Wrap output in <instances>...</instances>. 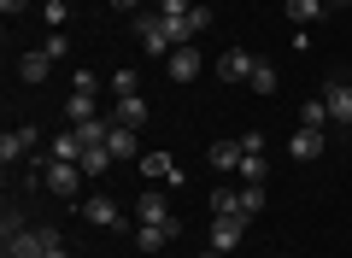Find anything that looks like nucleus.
I'll list each match as a JSON object with an SVG mask.
<instances>
[{
  "label": "nucleus",
  "mask_w": 352,
  "mask_h": 258,
  "mask_svg": "<svg viewBox=\"0 0 352 258\" xmlns=\"http://www.w3.org/2000/svg\"><path fill=\"white\" fill-rule=\"evenodd\" d=\"M30 147H36V129H6V136H0V164L12 171L18 159H30Z\"/></svg>",
  "instance_id": "5"
},
{
  "label": "nucleus",
  "mask_w": 352,
  "mask_h": 258,
  "mask_svg": "<svg viewBox=\"0 0 352 258\" xmlns=\"http://www.w3.org/2000/svg\"><path fill=\"white\" fill-rule=\"evenodd\" d=\"M288 159H300V164L323 159V129H294L288 136Z\"/></svg>",
  "instance_id": "6"
},
{
  "label": "nucleus",
  "mask_w": 352,
  "mask_h": 258,
  "mask_svg": "<svg viewBox=\"0 0 352 258\" xmlns=\"http://www.w3.org/2000/svg\"><path fill=\"white\" fill-rule=\"evenodd\" d=\"M94 100H100V94H71V100H65V118H71V123H94V118H100Z\"/></svg>",
  "instance_id": "17"
},
{
  "label": "nucleus",
  "mask_w": 352,
  "mask_h": 258,
  "mask_svg": "<svg viewBox=\"0 0 352 258\" xmlns=\"http://www.w3.org/2000/svg\"><path fill=\"white\" fill-rule=\"evenodd\" d=\"M241 235H247V217H212V252H235Z\"/></svg>",
  "instance_id": "4"
},
{
  "label": "nucleus",
  "mask_w": 352,
  "mask_h": 258,
  "mask_svg": "<svg viewBox=\"0 0 352 258\" xmlns=\"http://www.w3.org/2000/svg\"><path fill=\"white\" fill-rule=\"evenodd\" d=\"M323 106H329V123L346 129V123H352V83H340V76H335V83L323 88Z\"/></svg>",
  "instance_id": "3"
},
{
  "label": "nucleus",
  "mask_w": 352,
  "mask_h": 258,
  "mask_svg": "<svg viewBox=\"0 0 352 258\" xmlns=\"http://www.w3.org/2000/svg\"><path fill=\"white\" fill-rule=\"evenodd\" d=\"M41 258H65V241H47V252H41Z\"/></svg>",
  "instance_id": "32"
},
{
  "label": "nucleus",
  "mask_w": 352,
  "mask_h": 258,
  "mask_svg": "<svg viewBox=\"0 0 352 258\" xmlns=\"http://www.w3.org/2000/svg\"><path fill=\"white\" fill-rule=\"evenodd\" d=\"M247 88H252V94H276V88H282V83H276V65L258 59V65H252V76H247Z\"/></svg>",
  "instance_id": "19"
},
{
  "label": "nucleus",
  "mask_w": 352,
  "mask_h": 258,
  "mask_svg": "<svg viewBox=\"0 0 352 258\" xmlns=\"http://www.w3.org/2000/svg\"><path fill=\"white\" fill-rule=\"evenodd\" d=\"M41 182H47V194H59V200H76V188H82V164L47 159V164H41Z\"/></svg>",
  "instance_id": "2"
},
{
  "label": "nucleus",
  "mask_w": 352,
  "mask_h": 258,
  "mask_svg": "<svg viewBox=\"0 0 352 258\" xmlns=\"http://www.w3.org/2000/svg\"><path fill=\"white\" fill-rule=\"evenodd\" d=\"M206 258H223V252H206Z\"/></svg>",
  "instance_id": "35"
},
{
  "label": "nucleus",
  "mask_w": 352,
  "mask_h": 258,
  "mask_svg": "<svg viewBox=\"0 0 352 258\" xmlns=\"http://www.w3.org/2000/svg\"><path fill=\"white\" fill-rule=\"evenodd\" d=\"M100 76H94V71H71V94H100Z\"/></svg>",
  "instance_id": "27"
},
{
  "label": "nucleus",
  "mask_w": 352,
  "mask_h": 258,
  "mask_svg": "<svg viewBox=\"0 0 352 258\" xmlns=\"http://www.w3.org/2000/svg\"><path fill=\"white\" fill-rule=\"evenodd\" d=\"M212 217H241V206H235V188H217V194H212Z\"/></svg>",
  "instance_id": "26"
},
{
  "label": "nucleus",
  "mask_w": 352,
  "mask_h": 258,
  "mask_svg": "<svg viewBox=\"0 0 352 258\" xmlns=\"http://www.w3.org/2000/svg\"><path fill=\"white\" fill-rule=\"evenodd\" d=\"M300 129H329V106H323V94L300 106Z\"/></svg>",
  "instance_id": "21"
},
{
  "label": "nucleus",
  "mask_w": 352,
  "mask_h": 258,
  "mask_svg": "<svg viewBox=\"0 0 352 258\" xmlns=\"http://www.w3.org/2000/svg\"><path fill=\"white\" fill-rule=\"evenodd\" d=\"M235 206H241V217H258V211H264V182L235 188Z\"/></svg>",
  "instance_id": "18"
},
{
  "label": "nucleus",
  "mask_w": 352,
  "mask_h": 258,
  "mask_svg": "<svg viewBox=\"0 0 352 258\" xmlns=\"http://www.w3.org/2000/svg\"><path fill=\"white\" fill-rule=\"evenodd\" d=\"M76 164H82V176H100L106 164H112V147H88V153H82Z\"/></svg>",
  "instance_id": "25"
},
{
  "label": "nucleus",
  "mask_w": 352,
  "mask_h": 258,
  "mask_svg": "<svg viewBox=\"0 0 352 258\" xmlns=\"http://www.w3.org/2000/svg\"><path fill=\"white\" fill-rule=\"evenodd\" d=\"M323 12H329L323 0H288V18H294V24H317Z\"/></svg>",
  "instance_id": "24"
},
{
  "label": "nucleus",
  "mask_w": 352,
  "mask_h": 258,
  "mask_svg": "<svg viewBox=\"0 0 352 258\" xmlns=\"http://www.w3.org/2000/svg\"><path fill=\"white\" fill-rule=\"evenodd\" d=\"M252 65H258V59H252L247 47H229L223 59H217V76H223V83H247V76H252Z\"/></svg>",
  "instance_id": "7"
},
{
  "label": "nucleus",
  "mask_w": 352,
  "mask_h": 258,
  "mask_svg": "<svg viewBox=\"0 0 352 258\" xmlns=\"http://www.w3.org/2000/svg\"><path fill=\"white\" fill-rule=\"evenodd\" d=\"M135 217H141V223H176V217H170V206H164V194H159V188H147V194H141Z\"/></svg>",
  "instance_id": "12"
},
{
  "label": "nucleus",
  "mask_w": 352,
  "mask_h": 258,
  "mask_svg": "<svg viewBox=\"0 0 352 258\" xmlns=\"http://www.w3.org/2000/svg\"><path fill=\"white\" fill-rule=\"evenodd\" d=\"M164 65H170V76H176V83H194V76H200V47H194V41H182V47H176Z\"/></svg>",
  "instance_id": "8"
},
{
  "label": "nucleus",
  "mask_w": 352,
  "mask_h": 258,
  "mask_svg": "<svg viewBox=\"0 0 352 258\" xmlns=\"http://www.w3.org/2000/svg\"><path fill=\"white\" fill-rule=\"evenodd\" d=\"M18 76H24V83H47V76H53V59H47V53H24V59H18Z\"/></svg>",
  "instance_id": "15"
},
{
  "label": "nucleus",
  "mask_w": 352,
  "mask_h": 258,
  "mask_svg": "<svg viewBox=\"0 0 352 258\" xmlns=\"http://www.w3.org/2000/svg\"><path fill=\"white\" fill-rule=\"evenodd\" d=\"M212 164L217 171H241V141H212Z\"/></svg>",
  "instance_id": "22"
},
{
  "label": "nucleus",
  "mask_w": 352,
  "mask_h": 258,
  "mask_svg": "<svg viewBox=\"0 0 352 258\" xmlns=\"http://www.w3.org/2000/svg\"><path fill=\"white\" fill-rule=\"evenodd\" d=\"M82 217H88V223H100V229H124V211H118V206H112L106 194L82 200Z\"/></svg>",
  "instance_id": "9"
},
{
  "label": "nucleus",
  "mask_w": 352,
  "mask_h": 258,
  "mask_svg": "<svg viewBox=\"0 0 352 258\" xmlns=\"http://www.w3.org/2000/svg\"><path fill=\"white\" fill-rule=\"evenodd\" d=\"M41 53H47V59H53V65H59V59H65V53H71V41H65V36H47V41H41Z\"/></svg>",
  "instance_id": "30"
},
{
  "label": "nucleus",
  "mask_w": 352,
  "mask_h": 258,
  "mask_svg": "<svg viewBox=\"0 0 352 258\" xmlns=\"http://www.w3.org/2000/svg\"><path fill=\"white\" fill-rule=\"evenodd\" d=\"M153 12H159V18H188L194 0H153Z\"/></svg>",
  "instance_id": "28"
},
{
  "label": "nucleus",
  "mask_w": 352,
  "mask_h": 258,
  "mask_svg": "<svg viewBox=\"0 0 352 258\" xmlns=\"http://www.w3.org/2000/svg\"><path fill=\"white\" fill-rule=\"evenodd\" d=\"M241 176H247V182H264V176H270V159L252 153V147H241Z\"/></svg>",
  "instance_id": "20"
},
{
  "label": "nucleus",
  "mask_w": 352,
  "mask_h": 258,
  "mask_svg": "<svg viewBox=\"0 0 352 258\" xmlns=\"http://www.w3.org/2000/svg\"><path fill=\"white\" fill-rule=\"evenodd\" d=\"M323 6H346V0H323Z\"/></svg>",
  "instance_id": "34"
},
{
  "label": "nucleus",
  "mask_w": 352,
  "mask_h": 258,
  "mask_svg": "<svg viewBox=\"0 0 352 258\" xmlns=\"http://www.w3.org/2000/svg\"><path fill=\"white\" fill-rule=\"evenodd\" d=\"M141 176H153V182H182L170 153H141Z\"/></svg>",
  "instance_id": "10"
},
{
  "label": "nucleus",
  "mask_w": 352,
  "mask_h": 258,
  "mask_svg": "<svg viewBox=\"0 0 352 258\" xmlns=\"http://www.w3.org/2000/svg\"><path fill=\"white\" fill-rule=\"evenodd\" d=\"M41 18H47V24H53V30H59V24H65V18H71V6H65V0H41Z\"/></svg>",
  "instance_id": "29"
},
{
  "label": "nucleus",
  "mask_w": 352,
  "mask_h": 258,
  "mask_svg": "<svg viewBox=\"0 0 352 258\" xmlns=\"http://www.w3.org/2000/svg\"><path fill=\"white\" fill-rule=\"evenodd\" d=\"M135 36H141V53H147V59H170V53H176V36L164 30L159 12H141L135 18Z\"/></svg>",
  "instance_id": "1"
},
{
  "label": "nucleus",
  "mask_w": 352,
  "mask_h": 258,
  "mask_svg": "<svg viewBox=\"0 0 352 258\" xmlns=\"http://www.w3.org/2000/svg\"><path fill=\"white\" fill-rule=\"evenodd\" d=\"M170 235H176V223H141V229H135V246H141V252H159Z\"/></svg>",
  "instance_id": "14"
},
{
  "label": "nucleus",
  "mask_w": 352,
  "mask_h": 258,
  "mask_svg": "<svg viewBox=\"0 0 352 258\" xmlns=\"http://www.w3.org/2000/svg\"><path fill=\"white\" fill-rule=\"evenodd\" d=\"M106 94H112V100H129V94H141V76H135V71H112Z\"/></svg>",
  "instance_id": "23"
},
{
  "label": "nucleus",
  "mask_w": 352,
  "mask_h": 258,
  "mask_svg": "<svg viewBox=\"0 0 352 258\" xmlns=\"http://www.w3.org/2000/svg\"><path fill=\"white\" fill-rule=\"evenodd\" d=\"M276 258H282V252H276Z\"/></svg>",
  "instance_id": "36"
},
{
  "label": "nucleus",
  "mask_w": 352,
  "mask_h": 258,
  "mask_svg": "<svg viewBox=\"0 0 352 258\" xmlns=\"http://www.w3.org/2000/svg\"><path fill=\"white\" fill-rule=\"evenodd\" d=\"M24 6H30V0H0V12H6V18H18Z\"/></svg>",
  "instance_id": "31"
},
{
  "label": "nucleus",
  "mask_w": 352,
  "mask_h": 258,
  "mask_svg": "<svg viewBox=\"0 0 352 258\" xmlns=\"http://www.w3.org/2000/svg\"><path fill=\"white\" fill-rule=\"evenodd\" d=\"M112 123H124V129H141V123H147V100H141V94L118 100V106H112Z\"/></svg>",
  "instance_id": "11"
},
{
  "label": "nucleus",
  "mask_w": 352,
  "mask_h": 258,
  "mask_svg": "<svg viewBox=\"0 0 352 258\" xmlns=\"http://www.w3.org/2000/svg\"><path fill=\"white\" fill-rule=\"evenodd\" d=\"M106 147H112V159H141V141H135V129H124V123H112Z\"/></svg>",
  "instance_id": "13"
},
{
  "label": "nucleus",
  "mask_w": 352,
  "mask_h": 258,
  "mask_svg": "<svg viewBox=\"0 0 352 258\" xmlns=\"http://www.w3.org/2000/svg\"><path fill=\"white\" fill-rule=\"evenodd\" d=\"M82 136H76V129H59V136H53V159H65V164H76V159H82Z\"/></svg>",
  "instance_id": "16"
},
{
  "label": "nucleus",
  "mask_w": 352,
  "mask_h": 258,
  "mask_svg": "<svg viewBox=\"0 0 352 258\" xmlns=\"http://www.w3.org/2000/svg\"><path fill=\"white\" fill-rule=\"evenodd\" d=\"M112 6L118 12H141V0H112Z\"/></svg>",
  "instance_id": "33"
}]
</instances>
